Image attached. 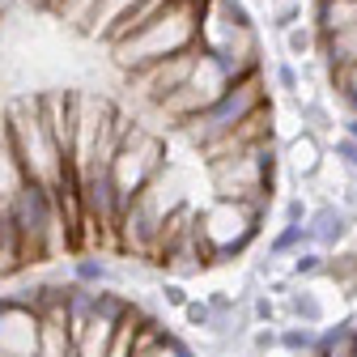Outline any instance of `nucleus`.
<instances>
[{
  "label": "nucleus",
  "instance_id": "nucleus-5",
  "mask_svg": "<svg viewBox=\"0 0 357 357\" xmlns=\"http://www.w3.org/2000/svg\"><path fill=\"white\" fill-rule=\"evenodd\" d=\"M310 238H315V247H324V251H336L344 238H349V230H353V213L340 204V200H328V204H319V208H310Z\"/></svg>",
  "mask_w": 357,
  "mask_h": 357
},
{
  "label": "nucleus",
  "instance_id": "nucleus-17",
  "mask_svg": "<svg viewBox=\"0 0 357 357\" xmlns=\"http://www.w3.org/2000/svg\"><path fill=\"white\" fill-rule=\"evenodd\" d=\"M149 357H196V349H188L183 340H178V336L170 332V336H166V340H162V344L149 353Z\"/></svg>",
  "mask_w": 357,
  "mask_h": 357
},
{
  "label": "nucleus",
  "instance_id": "nucleus-15",
  "mask_svg": "<svg viewBox=\"0 0 357 357\" xmlns=\"http://www.w3.org/2000/svg\"><path fill=\"white\" fill-rule=\"evenodd\" d=\"M332 149H336V158H340V166H344V170H349V174L357 178V141H353V137H349V132H344V137H340V141H336Z\"/></svg>",
  "mask_w": 357,
  "mask_h": 357
},
{
  "label": "nucleus",
  "instance_id": "nucleus-4",
  "mask_svg": "<svg viewBox=\"0 0 357 357\" xmlns=\"http://www.w3.org/2000/svg\"><path fill=\"white\" fill-rule=\"evenodd\" d=\"M0 357H43L38 310L17 294H0Z\"/></svg>",
  "mask_w": 357,
  "mask_h": 357
},
{
  "label": "nucleus",
  "instance_id": "nucleus-14",
  "mask_svg": "<svg viewBox=\"0 0 357 357\" xmlns=\"http://www.w3.org/2000/svg\"><path fill=\"white\" fill-rule=\"evenodd\" d=\"M158 302H166L170 310H183V306L192 302V294H188L183 281H162V285H158Z\"/></svg>",
  "mask_w": 357,
  "mask_h": 357
},
{
  "label": "nucleus",
  "instance_id": "nucleus-9",
  "mask_svg": "<svg viewBox=\"0 0 357 357\" xmlns=\"http://www.w3.org/2000/svg\"><path fill=\"white\" fill-rule=\"evenodd\" d=\"M73 281H85V285H115V264L94 255V251H81L73 259Z\"/></svg>",
  "mask_w": 357,
  "mask_h": 357
},
{
  "label": "nucleus",
  "instance_id": "nucleus-7",
  "mask_svg": "<svg viewBox=\"0 0 357 357\" xmlns=\"http://www.w3.org/2000/svg\"><path fill=\"white\" fill-rule=\"evenodd\" d=\"M285 315H289V319H298V324L319 328V324L328 319V310H324V302H319V294H315V289H306V285H289V294H285Z\"/></svg>",
  "mask_w": 357,
  "mask_h": 357
},
{
  "label": "nucleus",
  "instance_id": "nucleus-19",
  "mask_svg": "<svg viewBox=\"0 0 357 357\" xmlns=\"http://www.w3.org/2000/svg\"><path fill=\"white\" fill-rule=\"evenodd\" d=\"M344 132H349V137H353V141H357V115H353V111H349V115H344Z\"/></svg>",
  "mask_w": 357,
  "mask_h": 357
},
{
  "label": "nucleus",
  "instance_id": "nucleus-18",
  "mask_svg": "<svg viewBox=\"0 0 357 357\" xmlns=\"http://www.w3.org/2000/svg\"><path fill=\"white\" fill-rule=\"evenodd\" d=\"M302 119H310V128H319V132H324V128H332V123L324 119V111H319V107H302Z\"/></svg>",
  "mask_w": 357,
  "mask_h": 357
},
{
  "label": "nucleus",
  "instance_id": "nucleus-16",
  "mask_svg": "<svg viewBox=\"0 0 357 357\" xmlns=\"http://www.w3.org/2000/svg\"><path fill=\"white\" fill-rule=\"evenodd\" d=\"M281 213H285V226H306V221H310V204L302 196H289Z\"/></svg>",
  "mask_w": 357,
  "mask_h": 357
},
{
  "label": "nucleus",
  "instance_id": "nucleus-10",
  "mask_svg": "<svg viewBox=\"0 0 357 357\" xmlns=\"http://www.w3.org/2000/svg\"><path fill=\"white\" fill-rule=\"evenodd\" d=\"M302 247H315L310 226H281L273 238H268V255H277V259H289V255H298Z\"/></svg>",
  "mask_w": 357,
  "mask_h": 357
},
{
  "label": "nucleus",
  "instance_id": "nucleus-3",
  "mask_svg": "<svg viewBox=\"0 0 357 357\" xmlns=\"http://www.w3.org/2000/svg\"><path fill=\"white\" fill-rule=\"evenodd\" d=\"M277 166H281L277 145H264V149H251L243 158H226V162L204 166V178H208L213 196H230V200L268 196L277 204Z\"/></svg>",
  "mask_w": 357,
  "mask_h": 357
},
{
  "label": "nucleus",
  "instance_id": "nucleus-8",
  "mask_svg": "<svg viewBox=\"0 0 357 357\" xmlns=\"http://www.w3.org/2000/svg\"><path fill=\"white\" fill-rule=\"evenodd\" d=\"M319 344H324V332L310 328V324L289 319V324L281 328V353H289V357H315Z\"/></svg>",
  "mask_w": 357,
  "mask_h": 357
},
{
  "label": "nucleus",
  "instance_id": "nucleus-6",
  "mask_svg": "<svg viewBox=\"0 0 357 357\" xmlns=\"http://www.w3.org/2000/svg\"><path fill=\"white\" fill-rule=\"evenodd\" d=\"M281 162H285V170L298 178V183H306V178H315V174L324 170V145L310 137V132H302V137H294V141L285 145Z\"/></svg>",
  "mask_w": 357,
  "mask_h": 357
},
{
  "label": "nucleus",
  "instance_id": "nucleus-2",
  "mask_svg": "<svg viewBox=\"0 0 357 357\" xmlns=\"http://www.w3.org/2000/svg\"><path fill=\"white\" fill-rule=\"evenodd\" d=\"M9 217H13L17 238H22V259H26V268L47 264V259H56L60 251H68V234H64V217H60V204H56V188L26 178L22 192H17L13 204H9Z\"/></svg>",
  "mask_w": 357,
  "mask_h": 357
},
{
  "label": "nucleus",
  "instance_id": "nucleus-12",
  "mask_svg": "<svg viewBox=\"0 0 357 357\" xmlns=\"http://www.w3.org/2000/svg\"><path fill=\"white\" fill-rule=\"evenodd\" d=\"M178 315H183V324H188L192 332H200V336H208V332H213V319H217L213 306H208V298H192L183 310H178Z\"/></svg>",
  "mask_w": 357,
  "mask_h": 357
},
{
  "label": "nucleus",
  "instance_id": "nucleus-11",
  "mask_svg": "<svg viewBox=\"0 0 357 357\" xmlns=\"http://www.w3.org/2000/svg\"><path fill=\"white\" fill-rule=\"evenodd\" d=\"M324 268H328V251H324V247H302L298 255H289V277H294V281L324 277Z\"/></svg>",
  "mask_w": 357,
  "mask_h": 357
},
{
  "label": "nucleus",
  "instance_id": "nucleus-13",
  "mask_svg": "<svg viewBox=\"0 0 357 357\" xmlns=\"http://www.w3.org/2000/svg\"><path fill=\"white\" fill-rule=\"evenodd\" d=\"M251 315H255V324H277L281 328V306H277V298L268 294V289L251 298Z\"/></svg>",
  "mask_w": 357,
  "mask_h": 357
},
{
  "label": "nucleus",
  "instance_id": "nucleus-1",
  "mask_svg": "<svg viewBox=\"0 0 357 357\" xmlns=\"http://www.w3.org/2000/svg\"><path fill=\"white\" fill-rule=\"evenodd\" d=\"M268 213H273V200H268V196H243V200L213 196V200L196 213V243H200L204 268L243 255V251L259 238Z\"/></svg>",
  "mask_w": 357,
  "mask_h": 357
}]
</instances>
